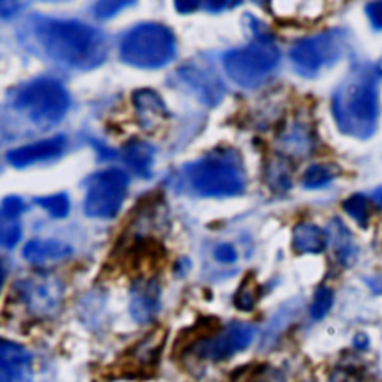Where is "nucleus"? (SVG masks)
Segmentation results:
<instances>
[{
	"label": "nucleus",
	"mask_w": 382,
	"mask_h": 382,
	"mask_svg": "<svg viewBox=\"0 0 382 382\" xmlns=\"http://www.w3.org/2000/svg\"><path fill=\"white\" fill-rule=\"evenodd\" d=\"M32 32L48 59L78 70H91L105 63L108 39L103 32L78 20L35 17Z\"/></svg>",
	"instance_id": "f257e3e1"
},
{
	"label": "nucleus",
	"mask_w": 382,
	"mask_h": 382,
	"mask_svg": "<svg viewBox=\"0 0 382 382\" xmlns=\"http://www.w3.org/2000/svg\"><path fill=\"white\" fill-rule=\"evenodd\" d=\"M381 79L379 66L361 63L337 87L332 99V114L344 135L364 140L376 133Z\"/></svg>",
	"instance_id": "f03ea898"
},
{
	"label": "nucleus",
	"mask_w": 382,
	"mask_h": 382,
	"mask_svg": "<svg viewBox=\"0 0 382 382\" xmlns=\"http://www.w3.org/2000/svg\"><path fill=\"white\" fill-rule=\"evenodd\" d=\"M191 189L203 197H233L244 191L247 175L236 150L221 148L186 169Z\"/></svg>",
	"instance_id": "7ed1b4c3"
},
{
	"label": "nucleus",
	"mask_w": 382,
	"mask_h": 382,
	"mask_svg": "<svg viewBox=\"0 0 382 382\" xmlns=\"http://www.w3.org/2000/svg\"><path fill=\"white\" fill-rule=\"evenodd\" d=\"M254 27V40L248 45L230 50L223 55V66L227 77L244 89H256L271 75L279 63V50L274 38Z\"/></svg>",
	"instance_id": "20e7f679"
},
{
	"label": "nucleus",
	"mask_w": 382,
	"mask_h": 382,
	"mask_svg": "<svg viewBox=\"0 0 382 382\" xmlns=\"http://www.w3.org/2000/svg\"><path fill=\"white\" fill-rule=\"evenodd\" d=\"M176 54V39L169 27L160 23H142L124 35L120 44L121 60L136 69H160Z\"/></svg>",
	"instance_id": "39448f33"
},
{
	"label": "nucleus",
	"mask_w": 382,
	"mask_h": 382,
	"mask_svg": "<svg viewBox=\"0 0 382 382\" xmlns=\"http://www.w3.org/2000/svg\"><path fill=\"white\" fill-rule=\"evenodd\" d=\"M70 96L54 78H38L21 89L13 99V108L39 129H51L67 114Z\"/></svg>",
	"instance_id": "423d86ee"
},
{
	"label": "nucleus",
	"mask_w": 382,
	"mask_h": 382,
	"mask_svg": "<svg viewBox=\"0 0 382 382\" xmlns=\"http://www.w3.org/2000/svg\"><path fill=\"white\" fill-rule=\"evenodd\" d=\"M345 48L347 33L341 29H332L297 40L290 51V59L297 74L315 78L324 69L341 60Z\"/></svg>",
	"instance_id": "0eeeda50"
},
{
	"label": "nucleus",
	"mask_w": 382,
	"mask_h": 382,
	"mask_svg": "<svg viewBox=\"0 0 382 382\" xmlns=\"http://www.w3.org/2000/svg\"><path fill=\"white\" fill-rule=\"evenodd\" d=\"M129 184V175L118 167H109L94 174L87 182L84 199L86 215L99 220L116 218L125 201Z\"/></svg>",
	"instance_id": "6e6552de"
},
{
	"label": "nucleus",
	"mask_w": 382,
	"mask_h": 382,
	"mask_svg": "<svg viewBox=\"0 0 382 382\" xmlns=\"http://www.w3.org/2000/svg\"><path fill=\"white\" fill-rule=\"evenodd\" d=\"M13 291L26 310L36 318L55 315L63 302V284L51 275H35L23 278L13 284Z\"/></svg>",
	"instance_id": "1a4fd4ad"
},
{
	"label": "nucleus",
	"mask_w": 382,
	"mask_h": 382,
	"mask_svg": "<svg viewBox=\"0 0 382 382\" xmlns=\"http://www.w3.org/2000/svg\"><path fill=\"white\" fill-rule=\"evenodd\" d=\"M256 337V329L247 322H232L215 337L201 339L193 344V352L199 359L223 361L247 349Z\"/></svg>",
	"instance_id": "9d476101"
},
{
	"label": "nucleus",
	"mask_w": 382,
	"mask_h": 382,
	"mask_svg": "<svg viewBox=\"0 0 382 382\" xmlns=\"http://www.w3.org/2000/svg\"><path fill=\"white\" fill-rule=\"evenodd\" d=\"M181 78L186 81L190 89L201 97V101L209 106H215L224 97L225 89L223 81L217 75V70L208 64L189 63L179 70Z\"/></svg>",
	"instance_id": "9b49d317"
},
{
	"label": "nucleus",
	"mask_w": 382,
	"mask_h": 382,
	"mask_svg": "<svg viewBox=\"0 0 382 382\" xmlns=\"http://www.w3.org/2000/svg\"><path fill=\"white\" fill-rule=\"evenodd\" d=\"M32 354L23 345L2 341L0 344V382H32Z\"/></svg>",
	"instance_id": "f8f14e48"
},
{
	"label": "nucleus",
	"mask_w": 382,
	"mask_h": 382,
	"mask_svg": "<svg viewBox=\"0 0 382 382\" xmlns=\"http://www.w3.org/2000/svg\"><path fill=\"white\" fill-rule=\"evenodd\" d=\"M162 290L157 279L140 278L130 291V315L139 324H147L157 317L160 310Z\"/></svg>",
	"instance_id": "ddd939ff"
},
{
	"label": "nucleus",
	"mask_w": 382,
	"mask_h": 382,
	"mask_svg": "<svg viewBox=\"0 0 382 382\" xmlns=\"http://www.w3.org/2000/svg\"><path fill=\"white\" fill-rule=\"evenodd\" d=\"M66 147V137L57 135L50 139L39 140V142L24 145L16 150H11L6 154V160L13 167H27L30 164L45 162L59 157Z\"/></svg>",
	"instance_id": "4468645a"
},
{
	"label": "nucleus",
	"mask_w": 382,
	"mask_h": 382,
	"mask_svg": "<svg viewBox=\"0 0 382 382\" xmlns=\"http://www.w3.org/2000/svg\"><path fill=\"white\" fill-rule=\"evenodd\" d=\"M133 105L140 125H142L145 130H152L155 127H159L169 116L167 108L160 94L150 89L135 91Z\"/></svg>",
	"instance_id": "2eb2a0df"
},
{
	"label": "nucleus",
	"mask_w": 382,
	"mask_h": 382,
	"mask_svg": "<svg viewBox=\"0 0 382 382\" xmlns=\"http://www.w3.org/2000/svg\"><path fill=\"white\" fill-rule=\"evenodd\" d=\"M72 254V247L54 239H33L27 242L23 249V257L36 266L47 264L50 262H59Z\"/></svg>",
	"instance_id": "dca6fc26"
},
{
	"label": "nucleus",
	"mask_w": 382,
	"mask_h": 382,
	"mask_svg": "<svg viewBox=\"0 0 382 382\" xmlns=\"http://www.w3.org/2000/svg\"><path fill=\"white\" fill-rule=\"evenodd\" d=\"M121 157L133 174L140 178H150L152 175V166L155 160V148L144 140L133 139L121 150Z\"/></svg>",
	"instance_id": "f3484780"
},
{
	"label": "nucleus",
	"mask_w": 382,
	"mask_h": 382,
	"mask_svg": "<svg viewBox=\"0 0 382 382\" xmlns=\"http://www.w3.org/2000/svg\"><path fill=\"white\" fill-rule=\"evenodd\" d=\"M329 244V236L317 224L300 223L293 230V248L302 254H320Z\"/></svg>",
	"instance_id": "a211bd4d"
},
{
	"label": "nucleus",
	"mask_w": 382,
	"mask_h": 382,
	"mask_svg": "<svg viewBox=\"0 0 382 382\" xmlns=\"http://www.w3.org/2000/svg\"><path fill=\"white\" fill-rule=\"evenodd\" d=\"M332 237L337 260L344 266L354 264L357 259V247L356 242H354L352 233L345 227V224L341 220H333Z\"/></svg>",
	"instance_id": "6ab92c4d"
},
{
	"label": "nucleus",
	"mask_w": 382,
	"mask_h": 382,
	"mask_svg": "<svg viewBox=\"0 0 382 382\" xmlns=\"http://www.w3.org/2000/svg\"><path fill=\"white\" fill-rule=\"evenodd\" d=\"M339 175H341V167L337 164L317 163L306 169L302 176V184L308 190H315L327 186V184L335 181Z\"/></svg>",
	"instance_id": "aec40b11"
},
{
	"label": "nucleus",
	"mask_w": 382,
	"mask_h": 382,
	"mask_svg": "<svg viewBox=\"0 0 382 382\" xmlns=\"http://www.w3.org/2000/svg\"><path fill=\"white\" fill-rule=\"evenodd\" d=\"M342 208L347 214L360 225L361 229L367 227V224H369V220H371V214H372L369 197H366L361 193H356L349 196L347 201H344Z\"/></svg>",
	"instance_id": "412c9836"
},
{
	"label": "nucleus",
	"mask_w": 382,
	"mask_h": 382,
	"mask_svg": "<svg viewBox=\"0 0 382 382\" xmlns=\"http://www.w3.org/2000/svg\"><path fill=\"white\" fill-rule=\"evenodd\" d=\"M36 205L44 209L47 214L52 218H66L69 210H70V202L69 197L64 193H57V194H51L45 197H38L35 199Z\"/></svg>",
	"instance_id": "4be33fe9"
},
{
	"label": "nucleus",
	"mask_w": 382,
	"mask_h": 382,
	"mask_svg": "<svg viewBox=\"0 0 382 382\" xmlns=\"http://www.w3.org/2000/svg\"><path fill=\"white\" fill-rule=\"evenodd\" d=\"M259 297H260L259 286L256 284V281H254V278L248 276L244 281V284L240 286V288L236 293L235 305H236L237 309L251 310V309H254V306H256Z\"/></svg>",
	"instance_id": "5701e85b"
},
{
	"label": "nucleus",
	"mask_w": 382,
	"mask_h": 382,
	"mask_svg": "<svg viewBox=\"0 0 382 382\" xmlns=\"http://www.w3.org/2000/svg\"><path fill=\"white\" fill-rule=\"evenodd\" d=\"M335 300V294L329 287H320L315 294H314V300L313 305L309 308V315L313 317V320L320 321L325 315L330 313V309L333 306Z\"/></svg>",
	"instance_id": "b1692460"
},
{
	"label": "nucleus",
	"mask_w": 382,
	"mask_h": 382,
	"mask_svg": "<svg viewBox=\"0 0 382 382\" xmlns=\"http://www.w3.org/2000/svg\"><path fill=\"white\" fill-rule=\"evenodd\" d=\"M23 235L21 225L16 221H6L2 220V232H0V239H2V245L5 248H16L17 244L20 242Z\"/></svg>",
	"instance_id": "393cba45"
},
{
	"label": "nucleus",
	"mask_w": 382,
	"mask_h": 382,
	"mask_svg": "<svg viewBox=\"0 0 382 382\" xmlns=\"http://www.w3.org/2000/svg\"><path fill=\"white\" fill-rule=\"evenodd\" d=\"M269 181L272 182L274 190L287 191L291 187V178L288 169L286 167V163H275V169L269 171Z\"/></svg>",
	"instance_id": "a878e982"
},
{
	"label": "nucleus",
	"mask_w": 382,
	"mask_h": 382,
	"mask_svg": "<svg viewBox=\"0 0 382 382\" xmlns=\"http://www.w3.org/2000/svg\"><path fill=\"white\" fill-rule=\"evenodd\" d=\"M26 210L24 202L17 196H8L2 203V220L16 221Z\"/></svg>",
	"instance_id": "bb28decb"
},
{
	"label": "nucleus",
	"mask_w": 382,
	"mask_h": 382,
	"mask_svg": "<svg viewBox=\"0 0 382 382\" xmlns=\"http://www.w3.org/2000/svg\"><path fill=\"white\" fill-rule=\"evenodd\" d=\"M132 4L130 2H99L94 5V16L97 18H102V20H106V18H112L114 16H117L118 12H121L124 8L130 6Z\"/></svg>",
	"instance_id": "cd10ccee"
},
{
	"label": "nucleus",
	"mask_w": 382,
	"mask_h": 382,
	"mask_svg": "<svg viewBox=\"0 0 382 382\" xmlns=\"http://www.w3.org/2000/svg\"><path fill=\"white\" fill-rule=\"evenodd\" d=\"M366 16L369 18L375 30H382V0L381 2H371L366 5Z\"/></svg>",
	"instance_id": "c85d7f7f"
},
{
	"label": "nucleus",
	"mask_w": 382,
	"mask_h": 382,
	"mask_svg": "<svg viewBox=\"0 0 382 382\" xmlns=\"http://www.w3.org/2000/svg\"><path fill=\"white\" fill-rule=\"evenodd\" d=\"M215 259L220 262V263H225V264H230V263H235L237 260V252L236 249L230 245V244H221L217 247L215 252H214Z\"/></svg>",
	"instance_id": "c756f323"
},
{
	"label": "nucleus",
	"mask_w": 382,
	"mask_h": 382,
	"mask_svg": "<svg viewBox=\"0 0 382 382\" xmlns=\"http://www.w3.org/2000/svg\"><path fill=\"white\" fill-rule=\"evenodd\" d=\"M352 342H354V347L360 351H367L371 345L369 337H367V335H364V333H357L356 336H354Z\"/></svg>",
	"instance_id": "7c9ffc66"
},
{
	"label": "nucleus",
	"mask_w": 382,
	"mask_h": 382,
	"mask_svg": "<svg viewBox=\"0 0 382 382\" xmlns=\"http://www.w3.org/2000/svg\"><path fill=\"white\" fill-rule=\"evenodd\" d=\"M197 8H201V4H197V2H176L175 4V9L181 13L194 12Z\"/></svg>",
	"instance_id": "2f4dec72"
},
{
	"label": "nucleus",
	"mask_w": 382,
	"mask_h": 382,
	"mask_svg": "<svg viewBox=\"0 0 382 382\" xmlns=\"http://www.w3.org/2000/svg\"><path fill=\"white\" fill-rule=\"evenodd\" d=\"M367 286L371 287V290L376 294H382V275H376V276H372L369 279H366Z\"/></svg>",
	"instance_id": "473e14b6"
},
{
	"label": "nucleus",
	"mask_w": 382,
	"mask_h": 382,
	"mask_svg": "<svg viewBox=\"0 0 382 382\" xmlns=\"http://www.w3.org/2000/svg\"><path fill=\"white\" fill-rule=\"evenodd\" d=\"M205 8H208L209 11H212V12H217V11H220V9H224V8H229V4H225V2H209V4H206V5H203Z\"/></svg>",
	"instance_id": "72a5a7b5"
},
{
	"label": "nucleus",
	"mask_w": 382,
	"mask_h": 382,
	"mask_svg": "<svg viewBox=\"0 0 382 382\" xmlns=\"http://www.w3.org/2000/svg\"><path fill=\"white\" fill-rule=\"evenodd\" d=\"M373 202H375L376 206L382 208V186L375 190V193H373Z\"/></svg>",
	"instance_id": "f704fd0d"
}]
</instances>
